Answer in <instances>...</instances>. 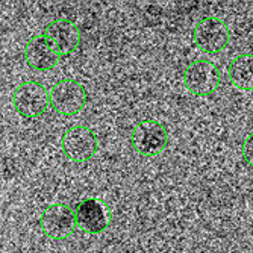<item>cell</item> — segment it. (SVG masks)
<instances>
[{
  "label": "cell",
  "instance_id": "obj_1",
  "mask_svg": "<svg viewBox=\"0 0 253 253\" xmlns=\"http://www.w3.org/2000/svg\"><path fill=\"white\" fill-rule=\"evenodd\" d=\"M129 143L138 155L152 158L161 155L167 149L170 133L163 122L156 119H143L132 127Z\"/></svg>",
  "mask_w": 253,
  "mask_h": 253
},
{
  "label": "cell",
  "instance_id": "obj_2",
  "mask_svg": "<svg viewBox=\"0 0 253 253\" xmlns=\"http://www.w3.org/2000/svg\"><path fill=\"white\" fill-rule=\"evenodd\" d=\"M12 105L20 117L40 119L50 108V91L38 81H25L15 88Z\"/></svg>",
  "mask_w": 253,
  "mask_h": 253
},
{
  "label": "cell",
  "instance_id": "obj_3",
  "mask_svg": "<svg viewBox=\"0 0 253 253\" xmlns=\"http://www.w3.org/2000/svg\"><path fill=\"white\" fill-rule=\"evenodd\" d=\"M88 103L86 88L76 79H61L50 91V106L61 117H75Z\"/></svg>",
  "mask_w": 253,
  "mask_h": 253
},
{
  "label": "cell",
  "instance_id": "obj_4",
  "mask_svg": "<svg viewBox=\"0 0 253 253\" xmlns=\"http://www.w3.org/2000/svg\"><path fill=\"white\" fill-rule=\"evenodd\" d=\"M40 226L47 238L55 241L67 240L78 227L75 208L62 202L47 205L42 210Z\"/></svg>",
  "mask_w": 253,
  "mask_h": 253
},
{
  "label": "cell",
  "instance_id": "obj_5",
  "mask_svg": "<svg viewBox=\"0 0 253 253\" xmlns=\"http://www.w3.org/2000/svg\"><path fill=\"white\" fill-rule=\"evenodd\" d=\"M193 41L199 50L217 55L231 42V31L221 18L203 17L193 29Z\"/></svg>",
  "mask_w": 253,
  "mask_h": 253
},
{
  "label": "cell",
  "instance_id": "obj_6",
  "mask_svg": "<svg viewBox=\"0 0 253 253\" xmlns=\"http://www.w3.org/2000/svg\"><path fill=\"white\" fill-rule=\"evenodd\" d=\"M61 149L70 161L82 164L96 156L99 138L96 132L88 126H72L64 132L61 138Z\"/></svg>",
  "mask_w": 253,
  "mask_h": 253
},
{
  "label": "cell",
  "instance_id": "obj_7",
  "mask_svg": "<svg viewBox=\"0 0 253 253\" xmlns=\"http://www.w3.org/2000/svg\"><path fill=\"white\" fill-rule=\"evenodd\" d=\"M220 70L218 67L205 58L191 61L185 68V86L196 97H208L214 94L220 85Z\"/></svg>",
  "mask_w": 253,
  "mask_h": 253
},
{
  "label": "cell",
  "instance_id": "obj_8",
  "mask_svg": "<svg viewBox=\"0 0 253 253\" xmlns=\"http://www.w3.org/2000/svg\"><path fill=\"white\" fill-rule=\"evenodd\" d=\"M78 227L91 235H99L108 231L111 224V212L106 203L97 197H86L75 206Z\"/></svg>",
  "mask_w": 253,
  "mask_h": 253
},
{
  "label": "cell",
  "instance_id": "obj_9",
  "mask_svg": "<svg viewBox=\"0 0 253 253\" xmlns=\"http://www.w3.org/2000/svg\"><path fill=\"white\" fill-rule=\"evenodd\" d=\"M23 56H25V62L28 64V67L37 73L53 70L62 58L56 45L44 34L35 35L29 40Z\"/></svg>",
  "mask_w": 253,
  "mask_h": 253
},
{
  "label": "cell",
  "instance_id": "obj_10",
  "mask_svg": "<svg viewBox=\"0 0 253 253\" xmlns=\"http://www.w3.org/2000/svg\"><path fill=\"white\" fill-rule=\"evenodd\" d=\"M59 50L62 56L72 55L82 44V31L73 20L56 18L47 23L42 32Z\"/></svg>",
  "mask_w": 253,
  "mask_h": 253
},
{
  "label": "cell",
  "instance_id": "obj_11",
  "mask_svg": "<svg viewBox=\"0 0 253 253\" xmlns=\"http://www.w3.org/2000/svg\"><path fill=\"white\" fill-rule=\"evenodd\" d=\"M227 76L231 84L241 91L253 89V55H237L227 65Z\"/></svg>",
  "mask_w": 253,
  "mask_h": 253
},
{
  "label": "cell",
  "instance_id": "obj_12",
  "mask_svg": "<svg viewBox=\"0 0 253 253\" xmlns=\"http://www.w3.org/2000/svg\"><path fill=\"white\" fill-rule=\"evenodd\" d=\"M241 155L244 163L250 167H253V132H250L241 144Z\"/></svg>",
  "mask_w": 253,
  "mask_h": 253
},
{
  "label": "cell",
  "instance_id": "obj_13",
  "mask_svg": "<svg viewBox=\"0 0 253 253\" xmlns=\"http://www.w3.org/2000/svg\"><path fill=\"white\" fill-rule=\"evenodd\" d=\"M252 96H253V89H252Z\"/></svg>",
  "mask_w": 253,
  "mask_h": 253
}]
</instances>
